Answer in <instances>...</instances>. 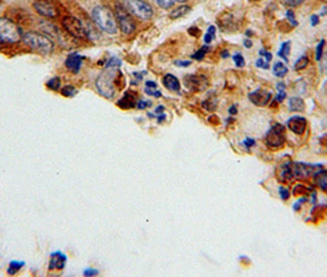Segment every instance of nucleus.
<instances>
[{
  "label": "nucleus",
  "mask_w": 327,
  "mask_h": 277,
  "mask_svg": "<svg viewBox=\"0 0 327 277\" xmlns=\"http://www.w3.org/2000/svg\"><path fill=\"white\" fill-rule=\"evenodd\" d=\"M122 76L121 72L117 68H105L100 73L96 79V89L100 95L106 99H112L115 96L118 85V78Z\"/></svg>",
  "instance_id": "nucleus-1"
},
{
  "label": "nucleus",
  "mask_w": 327,
  "mask_h": 277,
  "mask_svg": "<svg viewBox=\"0 0 327 277\" xmlns=\"http://www.w3.org/2000/svg\"><path fill=\"white\" fill-rule=\"evenodd\" d=\"M94 24L99 27L101 31L109 33V35H116L118 31V24L116 20L115 14L110 8L99 5L91 13Z\"/></svg>",
  "instance_id": "nucleus-2"
},
{
  "label": "nucleus",
  "mask_w": 327,
  "mask_h": 277,
  "mask_svg": "<svg viewBox=\"0 0 327 277\" xmlns=\"http://www.w3.org/2000/svg\"><path fill=\"white\" fill-rule=\"evenodd\" d=\"M22 41L40 54H51L54 49V43L49 36L37 31H27L22 35Z\"/></svg>",
  "instance_id": "nucleus-3"
},
{
  "label": "nucleus",
  "mask_w": 327,
  "mask_h": 277,
  "mask_svg": "<svg viewBox=\"0 0 327 277\" xmlns=\"http://www.w3.org/2000/svg\"><path fill=\"white\" fill-rule=\"evenodd\" d=\"M22 40L21 27L9 18H0V42L18 43Z\"/></svg>",
  "instance_id": "nucleus-4"
},
{
  "label": "nucleus",
  "mask_w": 327,
  "mask_h": 277,
  "mask_svg": "<svg viewBox=\"0 0 327 277\" xmlns=\"http://www.w3.org/2000/svg\"><path fill=\"white\" fill-rule=\"evenodd\" d=\"M123 7L140 20H149L153 18V8L144 0H123Z\"/></svg>",
  "instance_id": "nucleus-5"
},
{
  "label": "nucleus",
  "mask_w": 327,
  "mask_h": 277,
  "mask_svg": "<svg viewBox=\"0 0 327 277\" xmlns=\"http://www.w3.org/2000/svg\"><path fill=\"white\" fill-rule=\"evenodd\" d=\"M312 166L306 164H300V163H290L282 168L281 176L283 177V180H289L298 177V179H303V177L309 176L312 171Z\"/></svg>",
  "instance_id": "nucleus-6"
},
{
  "label": "nucleus",
  "mask_w": 327,
  "mask_h": 277,
  "mask_svg": "<svg viewBox=\"0 0 327 277\" xmlns=\"http://www.w3.org/2000/svg\"><path fill=\"white\" fill-rule=\"evenodd\" d=\"M116 20H117L118 27L124 35H132L135 31V24L128 14V10L118 3L116 4Z\"/></svg>",
  "instance_id": "nucleus-7"
},
{
  "label": "nucleus",
  "mask_w": 327,
  "mask_h": 277,
  "mask_svg": "<svg viewBox=\"0 0 327 277\" xmlns=\"http://www.w3.org/2000/svg\"><path fill=\"white\" fill-rule=\"evenodd\" d=\"M285 142V128L282 124H274L266 135V144L270 148H281Z\"/></svg>",
  "instance_id": "nucleus-8"
},
{
  "label": "nucleus",
  "mask_w": 327,
  "mask_h": 277,
  "mask_svg": "<svg viewBox=\"0 0 327 277\" xmlns=\"http://www.w3.org/2000/svg\"><path fill=\"white\" fill-rule=\"evenodd\" d=\"M62 26L71 37L74 38H85L84 26H83V21L79 19L74 18V16H66L62 20Z\"/></svg>",
  "instance_id": "nucleus-9"
},
{
  "label": "nucleus",
  "mask_w": 327,
  "mask_h": 277,
  "mask_svg": "<svg viewBox=\"0 0 327 277\" xmlns=\"http://www.w3.org/2000/svg\"><path fill=\"white\" fill-rule=\"evenodd\" d=\"M33 9L36 10V13L47 19H55L59 14L57 7L51 0H36L33 3Z\"/></svg>",
  "instance_id": "nucleus-10"
},
{
  "label": "nucleus",
  "mask_w": 327,
  "mask_h": 277,
  "mask_svg": "<svg viewBox=\"0 0 327 277\" xmlns=\"http://www.w3.org/2000/svg\"><path fill=\"white\" fill-rule=\"evenodd\" d=\"M271 98H272V94L270 91L265 90V89H259V90L254 91V93H251L249 95V99L255 105H257V106H265V105H267L270 102Z\"/></svg>",
  "instance_id": "nucleus-11"
},
{
  "label": "nucleus",
  "mask_w": 327,
  "mask_h": 277,
  "mask_svg": "<svg viewBox=\"0 0 327 277\" xmlns=\"http://www.w3.org/2000/svg\"><path fill=\"white\" fill-rule=\"evenodd\" d=\"M66 264V255L62 251H54L49 257V270H62Z\"/></svg>",
  "instance_id": "nucleus-12"
},
{
  "label": "nucleus",
  "mask_w": 327,
  "mask_h": 277,
  "mask_svg": "<svg viewBox=\"0 0 327 277\" xmlns=\"http://www.w3.org/2000/svg\"><path fill=\"white\" fill-rule=\"evenodd\" d=\"M186 85H187L190 89H193V90L201 91L204 90L208 85V80L204 77L202 76H190L185 79Z\"/></svg>",
  "instance_id": "nucleus-13"
},
{
  "label": "nucleus",
  "mask_w": 327,
  "mask_h": 277,
  "mask_svg": "<svg viewBox=\"0 0 327 277\" xmlns=\"http://www.w3.org/2000/svg\"><path fill=\"white\" fill-rule=\"evenodd\" d=\"M84 59L85 58L83 57V55H80L79 53H70L68 57H66L64 64L70 72L77 73V72L80 71V68H81V64L83 62H84Z\"/></svg>",
  "instance_id": "nucleus-14"
},
{
  "label": "nucleus",
  "mask_w": 327,
  "mask_h": 277,
  "mask_svg": "<svg viewBox=\"0 0 327 277\" xmlns=\"http://www.w3.org/2000/svg\"><path fill=\"white\" fill-rule=\"evenodd\" d=\"M288 128L296 134H303L306 129V120L304 117H292L288 121Z\"/></svg>",
  "instance_id": "nucleus-15"
},
{
  "label": "nucleus",
  "mask_w": 327,
  "mask_h": 277,
  "mask_svg": "<svg viewBox=\"0 0 327 277\" xmlns=\"http://www.w3.org/2000/svg\"><path fill=\"white\" fill-rule=\"evenodd\" d=\"M162 84L166 89H169L170 91H174V93H179L180 89H181L179 79L173 76V74H166L162 79Z\"/></svg>",
  "instance_id": "nucleus-16"
},
{
  "label": "nucleus",
  "mask_w": 327,
  "mask_h": 277,
  "mask_svg": "<svg viewBox=\"0 0 327 277\" xmlns=\"http://www.w3.org/2000/svg\"><path fill=\"white\" fill-rule=\"evenodd\" d=\"M135 94H133L132 91H128V93L126 94V95L122 98L120 101L117 102V105L122 109L124 110H128V109H133L134 106H137V102H135Z\"/></svg>",
  "instance_id": "nucleus-17"
},
{
  "label": "nucleus",
  "mask_w": 327,
  "mask_h": 277,
  "mask_svg": "<svg viewBox=\"0 0 327 277\" xmlns=\"http://www.w3.org/2000/svg\"><path fill=\"white\" fill-rule=\"evenodd\" d=\"M83 26H84L85 36L91 41H96L100 38V35L96 30V27L91 24L90 21H83Z\"/></svg>",
  "instance_id": "nucleus-18"
},
{
  "label": "nucleus",
  "mask_w": 327,
  "mask_h": 277,
  "mask_svg": "<svg viewBox=\"0 0 327 277\" xmlns=\"http://www.w3.org/2000/svg\"><path fill=\"white\" fill-rule=\"evenodd\" d=\"M315 181H316V185L321 190L326 191L327 192V171L321 170L315 175Z\"/></svg>",
  "instance_id": "nucleus-19"
},
{
  "label": "nucleus",
  "mask_w": 327,
  "mask_h": 277,
  "mask_svg": "<svg viewBox=\"0 0 327 277\" xmlns=\"http://www.w3.org/2000/svg\"><path fill=\"white\" fill-rule=\"evenodd\" d=\"M190 10H191L190 7H187V5H182V7H179L176 8V9L171 10L170 18L174 19V20H176V19L182 18V16L186 15V14L190 13Z\"/></svg>",
  "instance_id": "nucleus-20"
},
{
  "label": "nucleus",
  "mask_w": 327,
  "mask_h": 277,
  "mask_svg": "<svg viewBox=\"0 0 327 277\" xmlns=\"http://www.w3.org/2000/svg\"><path fill=\"white\" fill-rule=\"evenodd\" d=\"M289 107L292 111H303L305 109L303 99L300 98H290L289 99Z\"/></svg>",
  "instance_id": "nucleus-21"
},
{
  "label": "nucleus",
  "mask_w": 327,
  "mask_h": 277,
  "mask_svg": "<svg viewBox=\"0 0 327 277\" xmlns=\"http://www.w3.org/2000/svg\"><path fill=\"white\" fill-rule=\"evenodd\" d=\"M288 73V68L282 62H277L273 65V74L278 78H283Z\"/></svg>",
  "instance_id": "nucleus-22"
},
{
  "label": "nucleus",
  "mask_w": 327,
  "mask_h": 277,
  "mask_svg": "<svg viewBox=\"0 0 327 277\" xmlns=\"http://www.w3.org/2000/svg\"><path fill=\"white\" fill-rule=\"evenodd\" d=\"M24 266H25L24 261H16V260L10 261L9 268H8V273H9V275H15L16 272H19V271L24 267Z\"/></svg>",
  "instance_id": "nucleus-23"
},
{
  "label": "nucleus",
  "mask_w": 327,
  "mask_h": 277,
  "mask_svg": "<svg viewBox=\"0 0 327 277\" xmlns=\"http://www.w3.org/2000/svg\"><path fill=\"white\" fill-rule=\"evenodd\" d=\"M289 54H290V42H284L283 44H282L281 49H279L278 55H279V57L283 58L284 60H287V62H288V58H289Z\"/></svg>",
  "instance_id": "nucleus-24"
},
{
  "label": "nucleus",
  "mask_w": 327,
  "mask_h": 277,
  "mask_svg": "<svg viewBox=\"0 0 327 277\" xmlns=\"http://www.w3.org/2000/svg\"><path fill=\"white\" fill-rule=\"evenodd\" d=\"M46 85H47V88H49L51 90L57 91L58 89L60 88V78L59 77L52 78V79H49L48 82L46 83Z\"/></svg>",
  "instance_id": "nucleus-25"
},
{
  "label": "nucleus",
  "mask_w": 327,
  "mask_h": 277,
  "mask_svg": "<svg viewBox=\"0 0 327 277\" xmlns=\"http://www.w3.org/2000/svg\"><path fill=\"white\" fill-rule=\"evenodd\" d=\"M76 91L77 90L73 87V85H66V87L62 89V94L64 96H66V98H73V96H75Z\"/></svg>",
  "instance_id": "nucleus-26"
},
{
  "label": "nucleus",
  "mask_w": 327,
  "mask_h": 277,
  "mask_svg": "<svg viewBox=\"0 0 327 277\" xmlns=\"http://www.w3.org/2000/svg\"><path fill=\"white\" fill-rule=\"evenodd\" d=\"M307 64H309V58L305 57V55H303L301 58H299L298 62L295 63V69L296 71H301V69H305Z\"/></svg>",
  "instance_id": "nucleus-27"
},
{
  "label": "nucleus",
  "mask_w": 327,
  "mask_h": 277,
  "mask_svg": "<svg viewBox=\"0 0 327 277\" xmlns=\"http://www.w3.org/2000/svg\"><path fill=\"white\" fill-rule=\"evenodd\" d=\"M277 89H278V95H277V101H283L285 99V85L284 83H278L277 84Z\"/></svg>",
  "instance_id": "nucleus-28"
},
{
  "label": "nucleus",
  "mask_w": 327,
  "mask_h": 277,
  "mask_svg": "<svg viewBox=\"0 0 327 277\" xmlns=\"http://www.w3.org/2000/svg\"><path fill=\"white\" fill-rule=\"evenodd\" d=\"M207 52H208V47L207 46L202 47L201 49H198V51H197L196 53L192 55V58L196 60H202L204 58V55L207 54Z\"/></svg>",
  "instance_id": "nucleus-29"
},
{
  "label": "nucleus",
  "mask_w": 327,
  "mask_h": 277,
  "mask_svg": "<svg viewBox=\"0 0 327 277\" xmlns=\"http://www.w3.org/2000/svg\"><path fill=\"white\" fill-rule=\"evenodd\" d=\"M214 37H215V26H210L209 29H208L207 35L204 36V41H206V43H210L213 40H214Z\"/></svg>",
  "instance_id": "nucleus-30"
},
{
  "label": "nucleus",
  "mask_w": 327,
  "mask_h": 277,
  "mask_svg": "<svg viewBox=\"0 0 327 277\" xmlns=\"http://www.w3.org/2000/svg\"><path fill=\"white\" fill-rule=\"evenodd\" d=\"M156 3L162 9H170V8L174 7L175 0H156Z\"/></svg>",
  "instance_id": "nucleus-31"
},
{
  "label": "nucleus",
  "mask_w": 327,
  "mask_h": 277,
  "mask_svg": "<svg viewBox=\"0 0 327 277\" xmlns=\"http://www.w3.org/2000/svg\"><path fill=\"white\" fill-rule=\"evenodd\" d=\"M120 65H121V60L116 57L111 58V59H109V62L106 63L107 68H120Z\"/></svg>",
  "instance_id": "nucleus-32"
},
{
  "label": "nucleus",
  "mask_w": 327,
  "mask_h": 277,
  "mask_svg": "<svg viewBox=\"0 0 327 277\" xmlns=\"http://www.w3.org/2000/svg\"><path fill=\"white\" fill-rule=\"evenodd\" d=\"M145 94L146 95H150V96H155V98H160L161 96V93H160L159 90H157V88H145Z\"/></svg>",
  "instance_id": "nucleus-33"
},
{
  "label": "nucleus",
  "mask_w": 327,
  "mask_h": 277,
  "mask_svg": "<svg viewBox=\"0 0 327 277\" xmlns=\"http://www.w3.org/2000/svg\"><path fill=\"white\" fill-rule=\"evenodd\" d=\"M232 59H234L235 64H236V66H239V68H242V66L245 65V60H243L242 54L236 53L234 57H232Z\"/></svg>",
  "instance_id": "nucleus-34"
},
{
  "label": "nucleus",
  "mask_w": 327,
  "mask_h": 277,
  "mask_svg": "<svg viewBox=\"0 0 327 277\" xmlns=\"http://www.w3.org/2000/svg\"><path fill=\"white\" fill-rule=\"evenodd\" d=\"M323 46H325V40H321L320 43H318L317 47H316V59L317 60H320L321 57H322Z\"/></svg>",
  "instance_id": "nucleus-35"
},
{
  "label": "nucleus",
  "mask_w": 327,
  "mask_h": 277,
  "mask_svg": "<svg viewBox=\"0 0 327 277\" xmlns=\"http://www.w3.org/2000/svg\"><path fill=\"white\" fill-rule=\"evenodd\" d=\"M256 65L259 66V68L268 69V68H270V62H267V60H266L265 58L260 57L259 60H257V62H256Z\"/></svg>",
  "instance_id": "nucleus-36"
},
{
  "label": "nucleus",
  "mask_w": 327,
  "mask_h": 277,
  "mask_svg": "<svg viewBox=\"0 0 327 277\" xmlns=\"http://www.w3.org/2000/svg\"><path fill=\"white\" fill-rule=\"evenodd\" d=\"M283 3L285 5H288V7H299V5H301L304 3V0H283Z\"/></svg>",
  "instance_id": "nucleus-37"
},
{
  "label": "nucleus",
  "mask_w": 327,
  "mask_h": 277,
  "mask_svg": "<svg viewBox=\"0 0 327 277\" xmlns=\"http://www.w3.org/2000/svg\"><path fill=\"white\" fill-rule=\"evenodd\" d=\"M151 106V101H145V100H139V101L137 102V109L139 110H144L146 109V107Z\"/></svg>",
  "instance_id": "nucleus-38"
},
{
  "label": "nucleus",
  "mask_w": 327,
  "mask_h": 277,
  "mask_svg": "<svg viewBox=\"0 0 327 277\" xmlns=\"http://www.w3.org/2000/svg\"><path fill=\"white\" fill-rule=\"evenodd\" d=\"M98 275H99V270H96V268L89 267V268H87V270L84 271V276L93 277V276H98Z\"/></svg>",
  "instance_id": "nucleus-39"
},
{
  "label": "nucleus",
  "mask_w": 327,
  "mask_h": 277,
  "mask_svg": "<svg viewBox=\"0 0 327 277\" xmlns=\"http://www.w3.org/2000/svg\"><path fill=\"white\" fill-rule=\"evenodd\" d=\"M287 16H288V20H289L290 22H292V25L293 26H296V24H298V22L295 21V18H294V13H293L292 10H288L287 11Z\"/></svg>",
  "instance_id": "nucleus-40"
},
{
  "label": "nucleus",
  "mask_w": 327,
  "mask_h": 277,
  "mask_svg": "<svg viewBox=\"0 0 327 277\" xmlns=\"http://www.w3.org/2000/svg\"><path fill=\"white\" fill-rule=\"evenodd\" d=\"M260 55H261V57H265V59L267 60V62H271V60H272V54H271L270 52L265 51V49H261V51H260Z\"/></svg>",
  "instance_id": "nucleus-41"
},
{
  "label": "nucleus",
  "mask_w": 327,
  "mask_h": 277,
  "mask_svg": "<svg viewBox=\"0 0 327 277\" xmlns=\"http://www.w3.org/2000/svg\"><path fill=\"white\" fill-rule=\"evenodd\" d=\"M279 193H281V197L283 199H287L289 197V190L285 187H279Z\"/></svg>",
  "instance_id": "nucleus-42"
},
{
  "label": "nucleus",
  "mask_w": 327,
  "mask_h": 277,
  "mask_svg": "<svg viewBox=\"0 0 327 277\" xmlns=\"http://www.w3.org/2000/svg\"><path fill=\"white\" fill-rule=\"evenodd\" d=\"M175 64L180 66H188L191 64L190 60H175Z\"/></svg>",
  "instance_id": "nucleus-43"
},
{
  "label": "nucleus",
  "mask_w": 327,
  "mask_h": 277,
  "mask_svg": "<svg viewBox=\"0 0 327 277\" xmlns=\"http://www.w3.org/2000/svg\"><path fill=\"white\" fill-rule=\"evenodd\" d=\"M242 144H243V146H246V147H249V148H250V147L255 146V141L252 140V138H246V140L242 142Z\"/></svg>",
  "instance_id": "nucleus-44"
},
{
  "label": "nucleus",
  "mask_w": 327,
  "mask_h": 277,
  "mask_svg": "<svg viewBox=\"0 0 327 277\" xmlns=\"http://www.w3.org/2000/svg\"><path fill=\"white\" fill-rule=\"evenodd\" d=\"M318 22V16L317 15H312L311 16V25L312 26H315V25H316Z\"/></svg>",
  "instance_id": "nucleus-45"
},
{
  "label": "nucleus",
  "mask_w": 327,
  "mask_h": 277,
  "mask_svg": "<svg viewBox=\"0 0 327 277\" xmlns=\"http://www.w3.org/2000/svg\"><path fill=\"white\" fill-rule=\"evenodd\" d=\"M146 87H148V88H157V85H156V83H154V82H146Z\"/></svg>",
  "instance_id": "nucleus-46"
},
{
  "label": "nucleus",
  "mask_w": 327,
  "mask_h": 277,
  "mask_svg": "<svg viewBox=\"0 0 327 277\" xmlns=\"http://www.w3.org/2000/svg\"><path fill=\"white\" fill-rule=\"evenodd\" d=\"M229 112H230V113H231V115H235V113H236V112H237V110H236V106H235V105H234V106H231V107H230V109H229Z\"/></svg>",
  "instance_id": "nucleus-47"
},
{
  "label": "nucleus",
  "mask_w": 327,
  "mask_h": 277,
  "mask_svg": "<svg viewBox=\"0 0 327 277\" xmlns=\"http://www.w3.org/2000/svg\"><path fill=\"white\" fill-rule=\"evenodd\" d=\"M164 110H165V107H164V106H157V107H156V110H155V113L164 112Z\"/></svg>",
  "instance_id": "nucleus-48"
},
{
  "label": "nucleus",
  "mask_w": 327,
  "mask_h": 277,
  "mask_svg": "<svg viewBox=\"0 0 327 277\" xmlns=\"http://www.w3.org/2000/svg\"><path fill=\"white\" fill-rule=\"evenodd\" d=\"M243 44H245V47H251L252 46V42L250 40H245V42H243Z\"/></svg>",
  "instance_id": "nucleus-49"
},
{
  "label": "nucleus",
  "mask_w": 327,
  "mask_h": 277,
  "mask_svg": "<svg viewBox=\"0 0 327 277\" xmlns=\"http://www.w3.org/2000/svg\"><path fill=\"white\" fill-rule=\"evenodd\" d=\"M165 117H166V116H165V115L157 116V121H159V122H162L164 120H165Z\"/></svg>",
  "instance_id": "nucleus-50"
},
{
  "label": "nucleus",
  "mask_w": 327,
  "mask_h": 277,
  "mask_svg": "<svg viewBox=\"0 0 327 277\" xmlns=\"http://www.w3.org/2000/svg\"><path fill=\"white\" fill-rule=\"evenodd\" d=\"M223 57H224V58H225V57H229V53H228V52H224V53H223Z\"/></svg>",
  "instance_id": "nucleus-51"
},
{
  "label": "nucleus",
  "mask_w": 327,
  "mask_h": 277,
  "mask_svg": "<svg viewBox=\"0 0 327 277\" xmlns=\"http://www.w3.org/2000/svg\"><path fill=\"white\" fill-rule=\"evenodd\" d=\"M175 2H179V3H186L187 0H175Z\"/></svg>",
  "instance_id": "nucleus-52"
}]
</instances>
